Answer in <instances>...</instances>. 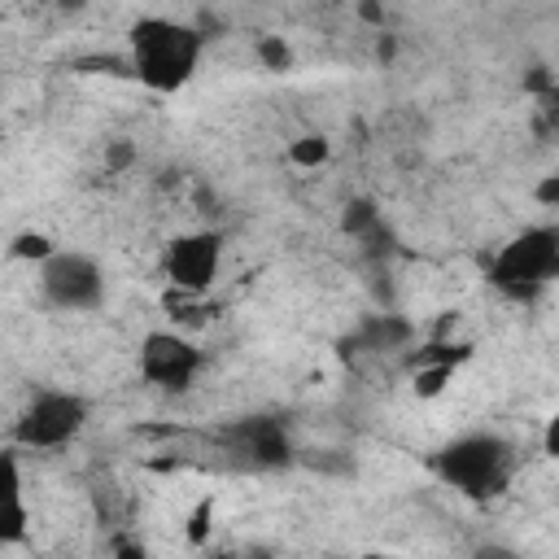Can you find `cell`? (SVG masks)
<instances>
[{"mask_svg": "<svg viewBox=\"0 0 559 559\" xmlns=\"http://www.w3.org/2000/svg\"><path fill=\"white\" fill-rule=\"evenodd\" d=\"M131 44V74L148 87V92H179L201 61V31L175 17H140L127 31Z\"/></svg>", "mask_w": 559, "mask_h": 559, "instance_id": "1", "label": "cell"}, {"mask_svg": "<svg viewBox=\"0 0 559 559\" xmlns=\"http://www.w3.org/2000/svg\"><path fill=\"white\" fill-rule=\"evenodd\" d=\"M559 275V227H524L489 258V284L511 301H533Z\"/></svg>", "mask_w": 559, "mask_h": 559, "instance_id": "2", "label": "cell"}, {"mask_svg": "<svg viewBox=\"0 0 559 559\" xmlns=\"http://www.w3.org/2000/svg\"><path fill=\"white\" fill-rule=\"evenodd\" d=\"M437 476L467 498H489L507 480V441L493 432H463L437 450Z\"/></svg>", "mask_w": 559, "mask_h": 559, "instance_id": "3", "label": "cell"}, {"mask_svg": "<svg viewBox=\"0 0 559 559\" xmlns=\"http://www.w3.org/2000/svg\"><path fill=\"white\" fill-rule=\"evenodd\" d=\"M39 288L61 310H96L105 301V271L79 249H57L39 262Z\"/></svg>", "mask_w": 559, "mask_h": 559, "instance_id": "4", "label": "cell"}, {"mask_svg": "<svg viewBox=\"0 0 559 559\" xmlns=\"http://www.w3.org/2000/svg\"><path fill=\"white\" fill-rule=\"evenodd\" d=\"M83 424H87V402L79 393H39L13 424V437L31 450H57L74 441Z\"/></svg>", "mask_w": 559, "mask_h": 559, "instance_id": "5", "label": "cell"}, {"mask_svg": "<svg viewBox=\"0 0 559 559\" xmlns=\"http://www.w3.org/2000/svg\"><path fill=\"white\" fill-rule=\"evenodd\" d=\"M162 266H166V280L175 284V293H205L218 280V266H223V236L218 231L175 236L166 245Z\"/></svg>", "mask_w": 559, "mask_h": 559, "instance_id": "6", "label": "cell"}, {"mask_svg": "<svg viewBox=\"0 0 559 559\" xmlns=\"http://www.w3.org/2000/svg\"><path fill=\"white\" fill-rule=\"evenodd\" d=\"M201 371V349L179 332H148L140 341V376L166 393H183Z\"/></svg>", "mask_w": 559, "mask_h": 559, "instance_id": "7", "label": "cell"}, {"mask_svg": "<svg viewBox=\"0 0 559 559\" xmlns=\"http://www.w3.org/2000/svg\"><path fill=\"white\" fill-rule=\"evenodd\" d=\"M227 437H231V445H236L249 463H262V467H280V463H288V454H293L288 432L280 428V419H245V424H236Z\"/></svg>", "mask_w": 559, "mask_h": 559, "instance_id": "8", "label": "cell"}, {"mask_svg": "<svg viewBox=\"0 0 559 559\" xmlns=\"http://www.w3.org/2000/svg\"><path fill=\"white\" fill-rule=\"evenodd\" d=\"M358 341L367 349H393V345H406L411 341V323L397 319V314H371L358 332Z\"/></svg>", "mask_w": 559, "mask_h": 559, "instance_id": "9", "label": "cell"}, {"mask_svg": "<svg viewBox=\"0 0 559 559\" xmlns=\"http://www.w3.org/2000/svg\"><path fill=\"white\" fill-rule=\"evenodd\" d=\"M411 371H415L411 384H415L419 397H437L450 384V376H454V367H445V362H415Z\"/></svg>", "mask_w": 559, "mask_h": 559, "instance_id": "10", "label": "cell"}, {"mask_svg": "<svg viewBox=\"0 0 559 559\" xmlns=\"http://www.w3.org/2000/svg\"><path fill=\"white\" fill-rule=\"evenodd\" d=\"M376 223H380V214H376V205H371V201H354V205H345L341 227H345L349 236H367Z\"/></svg>", "mask_w": 559, "mask_h": 559, "instance_id": "11", "label": "cell"}, {"mask_svg": "<svg viewBox=\"0 0 559 559\" xmlns=\"http://www.w3.org/2000/svg\"><path fill=\"white\" fill-rule=\"evenodd\" d=\"M288 157H293L297 166H319V162H328V140H323V135H301V140L288 148Z\"/></svg>", "mask_w": 559, "mask_h": 559, "instance_id": "12", "label": "cell"}, {"mask_svg": "<svg viewBox=\"0 0 559 559\" xmlns=\"http://www.w3.org/2000/svg\"><path fill=\"white\" fill-rule=\"evenodd\" d=\"M57 249H52V240L48 236H39V231H22L17 240H13V258H31V262H44V258H52Z\"/></svg>", "mask_w": 559, "mask_h": 559, "instance_id": "13", "label": "cell"}, {"mask_svg": "<svg viewBox=\"0 0 559 559\" xmlns=\"http://www.w3.org/2000/svg\"><path fill=\"white\" fill-rule=\"evenodd\" d=\"M258 57L271 66V70H284L288 61H293V52H288V44L284 39H275V35H266V39H258Z\"/></svg>", "mask_w": 559, "mask_h": 559, "instance_id": "14", "label": "cell"}, {"mask_svg": "<svg viewBox=\"0 0 559 559\" xmlns=\"http://www.w3.org/2000/svg\"><path fill=\"white\" fill-rule=\"evenodd\" d=\"M542 450H546V454L559 463V415L546 424V432H542Z\"/></svg>", "mask_w": 559, "mask_h": 559, "instance_id": "15", "label": "cell"}, {"mask_svg": "<svg viewBox=\"0 0 559 559\" xmlns=\"http://www.w3.org/2000/svg\"><path fill=\"white\" fill-rule=\"evenodd\" d=\"M533 197H537L542 205H559V175H555V179H542Z\"/></svg>", "mask_w": 559, "mask_h": 559, "instance_id": "16", "label": "cell"}]
</instances>
